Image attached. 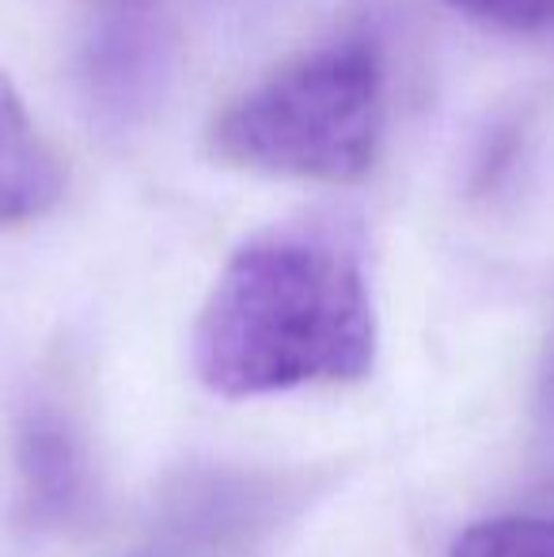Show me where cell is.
Masks as SVG:
<instances>
[{"instance_id":"52a82bcc","label":"cell","mask_w":554,"mask_h":557,"mask_svg":"<svg viewBox=\"0 0 554 557\" xmlns=\"http://www.w3.org/2000/svg\"><path fill=\"white\" fill-rule=\"evenodd\" d=\"M543 406H547V410H551V418H554V352H551L547 375H543Z\"/></svg>"},{"instance_id":"277c9868","label":"cell","mask_w":554,"mask_h":557,"mask_svg":"<svg viewBox=\"0 0 554 557\" xmlns=\"http://www.w3.org/2000/svg\"><path fill=\"white\" fill-rule=\"evenodd\" d=\"M20 467L27 493L42 512H69L81 497V455L53 418L38 413L20 436Z\"/></svg>"},{"instance_id":"6da1fadb","label":"cell","mask_w":554,"mask_h":557,"mask_svg":"<svg viewBox=\"0 0 554 557\" xmlns=\"http://www.w3.org/2000/svg\"><path fill=\"white\" fill-rule=\"evenodd\" d=\"M377 311L357 239L296 221L247 239L194 326V372L213 395L259 398L372 372Z\"/></svg>"},{"instance_id":"8992f818","label":"cell","mask_w":554,"mask_h":557,"mask_svg":"<svg viewBox=\"0 0 554 557\" xmlns=\"http://www.w3.org/2000/svg\"><path fill=\"white\" fill-rule=\"evenodd\" d=\"M456 12L509 30H535L554 20V0H448Z\"/></svg>"},{"instance_id":"3957f363","label":"cell","mask_w":554,"mask_h":557,"mask_svg":"<svg viewBox=\"0 0 554 557\" xmlns=\"http://www.w3.org/2000/svg\"><path fill=\"white\" fill-rule=\"evenodd\" d=\"M61 168L0 73V221H27L58 201Z\"/></svg>"},{"instance_id":"5b68a950","label":"cell","mask_w":554,"mask_h":557,"mask_svg":"<svg viewBox=\"0 0 554 557\" xmlns=\"http://www.w3.org/2000/svg\"><path fill=\"white\" fill-rule=\"evenodd\" d=\"M448 557H554V516H497L467 528Z\"/></svg>"},{"instance_id":"7a4b0ae2","label":"cell","mask_w":554,"mask_h":557,"mask_svg":"<svg viewBox=\"0 0 554 557\" xmlns=\"http://www.w3.org/2000/svg\"><path fill=\"white\" fill-rule=\"evenodd\" d=\"M384 129V73L365 42L293 61L239 96L209 133L224 168L349 183L372 168Z\"/></svg>"}]
</instances>
